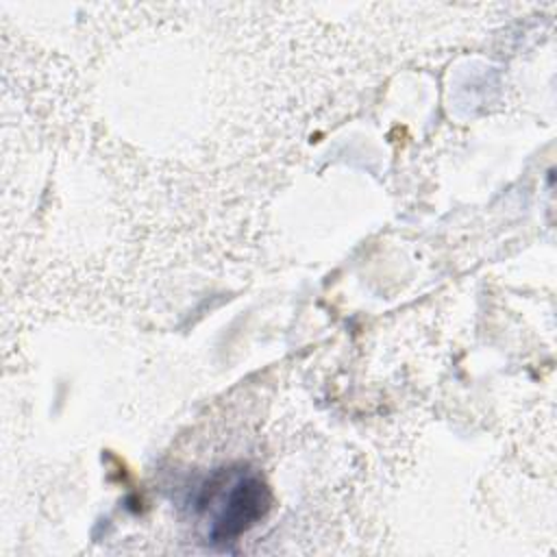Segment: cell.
I'll use <instances>...</instances> for the list:
<instances>
[{"label":"cell","instance_id":"1","mask_svg":"<svg viewBox=\"0 0 557 557\" xmlns=\"http://www.w3.org/2000/svg\"><path fill=\"white\" fill-rule=\"evenodd\" d=\"M209 503L215 505L211 520V540L231 542L248 531L270 507V494L263 481L255 474L226 476V485L209 492Z\"/></svg>","mask_w":557,"mask_h":557}]
</instances>
